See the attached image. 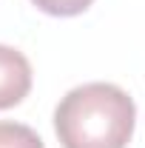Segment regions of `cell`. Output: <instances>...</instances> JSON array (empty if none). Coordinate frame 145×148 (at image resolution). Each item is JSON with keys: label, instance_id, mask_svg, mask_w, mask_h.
<instances>
[{"label": "cell", "instance_id": "1", "mask_svg": "<svg viewBox=\"0 0 145 148\" xmlns=\"http://www.w3.org/2000/svg\"><path fill=\"white\" fill-rule=\"evenodd\" d=\"M134 125L137 106L114 83L77 86L54 108V134L63 148H125Z\"/></svg>", "mask_w": 145, "mask_h": 148}, {"label": "cell", "instance_id": "2", "mask_svg": "<svg viewBox=\"0 0 145 148\" xmlns=\"http://www.w3.org/2000/svg\"><path fill=\"white\" fill-rule=\"evenodd\" d=\"M31 91V63L23 51L0 46V111L20 106Z\"/></svg>", "mask_w": 145, "mask_h": 148}, {"label": "cell", "instance_id": "3", "mask_svg": "<svg viewBox=\"0 0 145 148\" xmlns=\"http://www.w3.org/2000/svg\"><path fill=\"white\" fill-rule=\"evenodd\" d=\"M0 148H46V145L34 128H29L23 123H12V120H0Z\"/></svg>", "mask_w": 145, "mask_h": 148}, {"label": "cell", "instance_id": "4", "mask_svg": "<svg viewBox=\"0 0 145 148\" xmlns=\"http://www.w3.org/2000/svg\"><path fill=\"white\" fill-rule=\"evenodd\" d=\"M31 3L51 17H74V14H83L94 0H31Z\"/></svg>", "mask_w": 145, "mask_h": 148}]
</instances>
